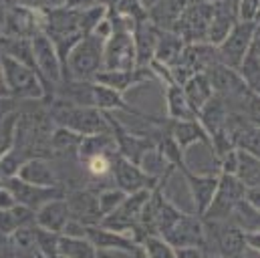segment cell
<instances>
[{
    "label": "cell",
    "mask_w": 260,
    "mask_h": 258,
    "mask_svg": "<svg viewBox=\"0 0 260 258\" xmlns=\"http://www.w3.org/2000/svg\"><path fill=\"white\" fill-rule=\"evenodd\" d=\"M28 6H35L39 10H49V8H59L65 4V0H22Z\"/></svg>",
    "instance_id": "cell-43"
},
{
    "label": "cell",
    "mask_w": 260,
    "mask_h": 258,
    "mask_svg": "<svg viewBox=\"0 0 260 258\" xmlns=\"http://www.w3.org/2000/svg\"><path fill=\"white\" fill-rule=\"evenodd\" d=\"M97 258H113L111 252H97Z\"/></svg>",
    "instance_id": "cell-52"
},
{
    "label": "cell",
    "mask_w": 260,
    "mask_h": 258,
    "mask_svg": "<svg viewBox=\"0 0 260 258\" xmlns=\"http://www.w3.org/2000/svg\"><path fill=\"white\" fill-rule=\"evenodd\" d=\"M101 153H117V147H115L111 131L109 133L85 135L81 139V143H79V149H77V162L83 164L89 157H95V155H101Z\"/></svg>",
    "instance_id": "cell-29"
},
{
    "label": "cell",
    "mask_w": 260,
    "mask_h": 258,
    "mask_svg": "<svg viewBox=\"0 0 260 258\" xmlns=\"http://www.w3.org/2000/svg\"><path fill=\"white\" fill-rule=\"evenodd\" d=\"M182 89H184L186 99H188V103H190V107H192V111H194L196 115H198L200 109L214 97V89H212V85H210L206 73H198L194 77H190V79L182 85Z\"/></svg>",
    "instance_id": "cell-30"
},
{
    "label": "cell",
    "mask_w": 260,
    "mask_h": 258,
    "mask_svg": "<svg viewBox=\"0 0 260 258\" xmlns=\"http://www.w3.org/2000/svg\"><path fill=\"white\" fill-rule=\"evenodd\" d=\"M184 47H186V43L176 33H172V30H159L153 61L166 64V67H172V64L178 63Z\"/></svg>",
    "instance_id": "cell-31"
},
{
    "label": "cell",
    "mask_w": 260,
    "mask_h": 258,
    "mask_svg": "<svg viewBox=\"0 0 260 258\" xmlns=\"http://www.w3.org/2000/svg\"><path fill=\"white\" fill-rule=\"evenodd\" d=\"M149 81H155V75L149 67H135L129 71H101L97 77H95V83L103 85V87H109L117 93H125L133 87L141 85V83H149Z\"/></svg>",
    "instance_id": "cell-20"
},
{
    "label": "cell",
    "mask_w": 260,
    "mask_h": 258,
    "mask_svg": "<svg viewBox=\"0 0 260 258\" xmlns=\"http://www.w3.org/2000/svg\"><path fill=\"white\" fill-rule=\"evenodd\" d=\"M244 200H246L256 212H260V188H250V190H246Z\"/></svg>",
    "instance_id": "cell-48"
},
{
    "label": "cell",
    "mask_w": 260,
    "mask_h": 258,
    "mask_svg": "<svg viewBox=\"0 0 260 258\" xmlns=\"http://www.w3.org/2000/svg\"><path fill=\"white\" fill-rule=\"evenodd\" d=\"M242 81L246 83V87L260 95V57L254 53V49H250V53L244 57V61L238 69Z\"/></svg>",
    "instance_id": "cell-36"
},
{
    "label": "cell",
    "mask_w": 260,
    "mask_h": 258,
    "mask_svg": "<svg viewBox=\"0 0 260 258\" xmlns=\"http://www.w3.org/2000/svg\"><path fill=\"white\" fill-rule=\"evenodd\" d=\"M49 117L55 127H65L75 131L77 135H95V133H109V119L107 113L95 109V107H83L69 103L65 99L51 97L45 99Z\"/></svg>",
    "instance_id": "cell-1"
},
{
    "label": "cell",
    "mask_w": 260,
    "mask_h": 258,
    "mask_svg": "<svg viewBox=\"0 0 260 258\" xmlns=\"http://www.w3.org/2000/svg\"><path fill=\"white\" fill-rule=\"evenodd\" d=\"M109 14V12H107ZM113 30L103 45V69L105 71H129L137 67L133 45V22L117 14H109Z\"/></svg>",
    "instance_id": "cell-3"
},
{
    "label": "cell",
    "mask_w": 260,
    "mask_h": 258,
    "mask_svg": "<svg viewBox=\"0 0 260 258\" xmlns=\"http://www.w3.org/2000/svg\"><path fill=\"white\" fill-rule=\"evenodd\" d=\"M71 220V212L67 206L65 196L63 198H55L47 204H43L37 212H35V222L39 228H45L49 232L61 234L63 228L67 226V222Z\"/></svg>",
    "instance_id": "cell-25"
},
{
    "label": "cell",
    "mask_w": 260,
    "mask_h": 258,
    "mask_svg": "<svg viewBox=\"0 0 260 258\" xmlns=\"http://www.w3.org/2000/svg\"><path fill=\"white\" fill-rule=\"evenodd\" d=\"M87 240L97 248V252H125L135 254L139 252V244L131 238L129 234L115 232L109 228L99 226H87Z\"/></svg>",
    "instance_id": "cell-17"
},
{
    "label": "cell",
    "mask_w": 260,
    "mask_h": 258,
    "mask_svg": "<svg viewBox=\"0 0 260 258\" xmlns=\"http://www.w3.org/2000/svg\"><path fill=\"white\" fill-rule=\"evenodd\" d=\"M161 127L166 129L174 141L180 145V149L186 153V149H190L196 143H208L210 145V137L206 133V129L200 125L198 119H188V121H172V119H161Z\"/></svg>",
    "instance_id": "cell-22"
},
{
    "label": "cell",
    "mask_w": 260,
    "mask_h": 258,
    "mask_svg": "<svg viewBox=\"0 0 260 258\" xmlns=\"http://www.w3.org/2000/svg\"><path fill=\"white\" fill-rule=\"evenodd\" d=\"M218 0H190V4H214Z\"/></svg>",
    "instance_id": "cell-51"
},
{
    "label": "cell",
    "mask_w": 260,
    "mask_h": 258,
    "mask_svg": "<svg viewBox=\"0 0 260 258\" xmlns=\"http://www.w3.org/2000/svg\"><path fill=\"white\" fill-rule=\"evenodd\" d=\"M16 178L26 182V184L39 186V188H63L59 172L55 170L53 162L47 159V157H30V159H26L20 166Z\"/></svg>",
    "instance_id": "cell-19"
},
{
    "label": "cell",
    "mask_w": 260,
    "mask_h": 258,
    "mask_svg": "<svg viewBox=\"0 0 260 258\" xmlns=\"http://www.w3.org/2000/svg\"><path fill=\"white\" fill-rule=\"evenodd\" d=\"M81 135H77L75 131H69L65 127H55L49 139V147H51V159L55 157H75L77 159V149L81 143Z\"/></svg>",
    "instance_id": "cell-32"
},
{
    "label": "cell",
    "mask_w": 260,
    "mask_h": 258,
    "mask_svg": "<svg viewBox=\"0 0 260 258\" xmlns=\"http://www.w3.org/2000/svg\"><path fill=\"white\" fill-rule=\"evenodd\" d=\"M230 2H232V4H234V8H236V4H238V0H230Z\"/></svg>",
    "instance_id": "cell-54"
},
{
    "label": "cell",
    "mask_w": 260,
    "mask_h": 258,
    "mask_svg": "<svg viewBox=\"0 0 260 258\" xmlns=\"http://www.w3.org/2000/svg\"><path fill=\"white\" fill-rule=\"evenodd\" d=\"M0 30L2 37L32 39L43 33V10L24 2H6L0 8Z\"/></svg>",
    "instance_id": "cell-6"
},
{
    "label": "cell",
    "mask_w": 260,
    "mask_h": 258,
    "mask_svg": "<svg viewBox=\"0 0 260 258\" xmlns=\"http://www.w3.org/2000/svg\"><path fill=\"white\" fill-rule=\"evenodd\" d=\"M57 254L59 258H97V248L87 238H71L61 234Z\"/></svg>",
    "instance_id": "cell-34"
},
{
    "label": "cell",
    "mask_w": 260,
    "mask_h": 258,
    "mask_svg": "<svg viewBox=\"0 0 260 258\" xmlns=\"http://www.w3.org/2000/svg\"><path fill=\"white\" fill-rule=\"evenodd\" d=\"M16 109H18V103L14 99H0V121H4Z\"/></svg>",
    "instance_id": "cell-45"
},
{
    "label": "cell",
    "mask_w": 260,
    "mask_h": 258,
    "mask_svg": "<svg viewBox=\"0 0 260 258\" xmlns=\"http://www.w3.org/2000/svg\"><path fill=\"white\" fill-rule=\"evenodd\" d=\"M0 37H2V30H0Z\"/></svg>",
    "instance_id": "cell-55"
},
{
    "label": "cell",
    "mask_w": 260,
    "mask_h": 258,
    "mask_svg": "<svg viewBox=\"0 0 260 258\" xmlns=\"http://www.w3.org/2000/svg\"><path fill=\"white\" fill-rule=\"evenodd\" d=\"M168 244L174 248H184V246H198L204 248L206 244V234H204V220L196 214H182V218L168 230L166 236H161Z\"/></svg>",
    "instance_id": "cell-15"
},
{
    "label": "cell",
    "mask_w": 260,
    "mask_h": 258,
    "mask_svg": "<svg viewBox=\"0 0 260 258\" xmlns=\"http://www.w3.org/2000/svg\"><path fill=\"white\" fill-rule=\"evenodd\" d=\"M93 107L99 109V111H103V113L127 111V113L137 115V117H141V119L147 117L145 113L133 109L129 103L123 99L121 93H117V91H113V89H109V87H103V85H99V83H95V81H93Z\"/></svg>",
    "instance_id": "cell-26"
},
{
    "label": "cell",
    "mask_w": 260,
    "mask_h": 258,
    "mask_svg": "<svg viewBox=\"0 0 260 258\" xmlns=\"http://www.w3.org/2000/svg\"><path fill=\"white\" fill-rule=\"evenodd\" d=\"M206 250L198 248V246H184V248H176V258H204Z\"/></svg>",
    "instance_id": "cell-44"
},
{
    "label": "cell",
    "mask_w": 260,
    "mask_h": 258,
    "mask_svg": "<svg viewBox=\"0 0 260 258\" xmlns=\"http://www.w3.org/2000/svg\"><path fill=\"white\" fill-rule=\"evenodd\" d=\"M159 28H155L147 18L133 22V45H135V57L137 67H149L155 55Z\"/></svg>",
    "instance_id": "cell-24"
},
{
    "label": "cell",
    "mask_w": 260,
    "mask_h": 258,
    "mask_svg": "<svg viewBox=\"0 0 260 258\" xmlns=\"http://www.w3.org/2000/svg\"><path fill=\"white\" fill-rule=\"evenodd\" d=\"M117 153H101L95 157H89L87 162H83L81 166L85 168L87 176L93 180H105L111 178V168H113V157Z\"/></svg>",
    "instance_id": "cell-38"
},
{
    "label": "cell",
    "mask_w": 260,
    "mask_h": 258,
    "mask_svg": "<svg viewBox=\"0 0 260 258\" xmlns=\"http://www.w3.org/2000/svg\"><path fill=\"white\" fill-rule=\"evenodd\" d=\"M43 33L55 45L61 61L65 63L71 49L85 37L81 28V12L67 6L43 10Z\"/></svg>",
    "instance_id": "cell-2"
},
{
    "label": "cell",
    "mask_w": 260,
    "mask_h": 258,
    "mask_svg": "<svg viewBox=\"0 0 260 258\" xmlns=\"http://www.w3.org/2000/svg\"><path fill=\"white\" fill-rule=\"evenodd\" d=\"M228 117H230V109L224 103V99L218 97V95H214L198 113V121H200L202 127L206 129L208 137H212L214 133H218V131L226 127Z\"/></svg>",
    "instance_id": "cell-27"
},
{
    "label": "cell",
    "mask_w": 260,
    "mask_h": 258,
    "mask_svg": "<svg viewBox=\"0 0 260 258\" xmlns=\"http://www.w3.org/2000/svg\"><path fill=\"white\" fill-rule=\"evenodd\" d=\"M240 184L250 190V188H260V157L250 153V151H244V149H238V164H236V174H234Z\"/></svg>",
    "instance_id": "cell-33"
},
{
    "label": "cell",
    "mask_w": 260,
    "mask_h": 258,
    "mask_svg": "<svg viewBox=\"0 0 260 258\" xmlns=\"http://www.w3.org/2000/svg\"><path fill=\"white\" fill-rule=\"evenodd\" d=\"M0 67L4 71L10 99H14L16 103H35L47 99L45 83L35 69L4 55H0Z\"/></svg>",
    "instance_id": "cell-5"
},
{
    "label": "cell",
    "mask_w": 260,
    "mask_h": 258,
    "mask_svg": "<svg viewBox=\"0 0 260 258\" xmlns=\"http://www.w3.org/2000/svg\"><path fill=\"white\" fill-rule=\"evenodd\" d=\"M127 198V194L121 192L119 188L111 186V188H101L97 190V200H99V210H101V216L107 218L109 214H113L121 204L123 200Z\"/></svg>",
    "instance_id": "cell-40"
},
{
    "label": "cell",
    "mask_w": 260,
    "mask_h": 258,
    "mask_svg": "<svg viewBox=\"0 0 260 258\" xmlns=\"http://www.w3.org/2000/svg\"><path fill=\"white\" fill-rule=\"evenodd\" d=\"M238 22L236 16V8L230 0H218L212 4V18H210V26H208V37L206 43L212 47H218L234 28V24Z\"/></svg>",
    "instance_id": "cell-21"
},
{
    "label": "cell",
    "mask_w": 260,
    "mask_h": 258,
    "mask_svg": "<svg viewBox=\"0 0 260 258\" xmlns=\"http://www.w3.org/2000/svg\"><path fill=\"white\" fill-rule=\"evenodd\" d=\"M4 184L8 186V190L12 192L16 204L20 206H26L30 210H39L43 204L55 200V198H63L65 196V188H39V186H32V184H26L22 180H18L16 176L14 178H8L4 180Z\"/></svg>",
    "instance_id": "cell-18"
},
{
    "label": "cell",
    "mask_w": 260,
    "mask_h": 258,
    "mask_svg": "<svg viewBox=\"0 0 260 258\" xmlns=\"http://www.w3.org/2000/svg\"><path fill=\"white\" fill-rule=\"evenodd\" d=\"M166 107H168V119L172 121H188V119H198L188 99L182 89V85L172 83L166 85Z\"/></svg>",
    "instance_id": "cell-28"
},
{
    "label": "cell",
    "mask_w": 260,
    "mask_h": 258,
    "mask_svg": "<svg viewBox=\"0 0 260 258\" xmlns=\"http://www.w3.org/2000/svg\"><path fill=\"white\" fill-rule=\"evenodd\" d=\"M226 222L234 224L242 232H254V230H260V212H256L246 200H242L232 210V214H230V218Z\"/></svg>",
    "instance_id": "cell-35"
},
{
    "label": "cell",
    "mask_w": 260,
    "mask_h": 258,
    "mask_svg": "<svg viewBox=\"0 0 260 258\" xmlns=\"http://www.w3.org/2000/svg\"><path fill=\"white\" fill-rule=\"evenodd\" d=\"M204 258H222V256H218V254H210V252H206V254H204Z\"/></svg>",
    "instance_id": "cell-53"
},
{
    "label": "cell",
    "mask_w": 260,
    "mask_h": 258,
    "mask_svg": "<svg viewBox=\"0 0 260 258\" xmlns=\"http://www.w3.org/2000/svg\"><path fill=\"white\" fill-rule=\"evenodd\" d=\"M258 26H260V20H258Z\"/></svg>",
    "instance_id": "cell-56"
},
{
    "label": "cell",
    "mask_w": 260,
    "mask_h": 258,
    "mask_svg": "<svg viewBox=\"0 0 260 258\" xmlns=\"http://www.w3.org/2000/svg\"><path fill=\"white\" fill-rule=\"evenodd\" d=\"M107 119H109V131L113 135V141H115V147H117V153L125 159H129L133 164L141 166L143 159L155 151V133L153 135H145V133H135L127 129L113 113H107ZM157 129V127H155Z\"/></svg>",
    "instance_id": "cell-9"
},
{
    "label": "cell",
    "mask_w": 260,
    "mask_h": 258,
    "mask_svg": "<svg viewBox=\"0 0 260 258\" xmlns=\"http://www.w3.org/2000/svg\"><path fill=\"white\" fill-rule=\"evenodd\" d=\"M188 190L192 196V204H194V214L204 218L206 210L210 208L214 196H216V188H218V178L220 174H196L190 168L182 170Z\"/></svg>",
    "instance_id": "cell-16"
},
{
    "label": "cell",
    "mask_w": 260,
    "mask_h": 258,
    "mask_svg": "<svg viewBox=\"0 0 260 258\" xmlns=\"http://www.w3.org/2000/svg\"><path fill=\"white\" fill-rule=\"evenodd\" d=\"M0 99H10V93H8V85H6V79H4L2 67H0Z\"/></svg>",
    "instance_id": "cell-49"
},
{
    "label": "cell",
    "mask_w": 260,
    "mask_h": 258,
    "mask_svg": "<svg viewBox=\"0 0 260 258\" xmlns=\"http://www.w3.org/2000/svg\"><path fill=\"white\" fill-rule=\"evenodd\" d=\"M236 16L240 22H256L260 20V0H238Z\"/></svg>",
    "instance_id": "cell-42"
},
{
    "label": "cell",
    "mask_w": 260,
    "mask_h": 258,
    "mask_svg": "<svg viewBox=\"0 0 260 258\" xmlns=\"http://www.w3.org/2000/svg\"><path fill=\"white\" fill-rule=\"evenodd\" d=\"M190 0H155L147 6V20L159 30H174Z\"/></svg>",
    "instance_id": "cell-23"
},
{
    "label": "cell",
    "mask_w": 260,
    "mask_h": 258,
    "mask_svg": "<svg viewBox=\"0 0 260 258\" xmlns=\"http://www.w3.org/2000/svg\"><path fill=\"white\" fill-rule=\"evenodd\" d=\"M240 258H260V252H254V250H248V248H246L244 254Z\"/></svg>",
    "instance_id": "cell-50"
},
{
    "label": "cell",
    "mask_w": 260,
    "mask_h": 258,
    "mask_svg": "<svg viewBox=\"0 0 260 258\" xmlns=\"http://www.w3.org/2000/svg\"><path fill=\"white\" fill-rule=\"evenodd\" d=\"M59 236L61 234H55V232L35 226V254L39 258H59L57 254Z\"/></svg>",
    "instance_id": "cell-37"
},
{
    "label": "cell",
    "mask_w": 260,
    "mask_h": 258,
    "mask_svg": "<svg viewBox=\"0 0 260 258\" xmlns=\"http://www.w3.org/2000/svg\"><path fill=\"white\" fill-rule=\"evenodd\" d=\"M30 47H32V57H35V67L39 77L45 83L47 89V99H51L55 95V89L63 83L65 79V71H63V61L55 49V45L49 41V37L45 33H39L30 39Z\"/></svg>",
    "instance_id": "cell-7"
},
{
    "label": "cell",
    "mask_w": 260,
    "mask_h": 258,
    "mask_svg": "<svg viewBox=\"0 0 260 258\" xmlns=\"http://www.w3.org/2000/svg\"><path fill=\"white\" fill-rule=\"evenodd\" d=\"M244 242H246V248H248V250L260 252V230L244 232Z\"/></svg>",
    "instance_id": "cell-46"
},
{
    "label": "cell",
    "mask_w": 260,
    "mask_h": 258,
    "mask_svg": "<svg viewBox=\"0 0 260 258\" xmlns=\"http://www.w3.org/2000/svg\"><path fill=\"white\" fill-rule=\"evenodd\" d=\"M210 18L212 4H188L172 33H176L186 45H202L208 37Z\"/></svg>",
    "instance_id": "cell-13"
},
{
    "label": "cell",
    "mask_w": 260,
    "mask_h": 258,
    "mask_svg": "<svg viewBox=\"0 0 260 258\" xmlns=\"http://www.w3.org/2000/svg\"><path fill=\"white\" fill-rule=\"evenodd\" d=\"M143 254L147 258H176V248L168 244L161 236H145L139 244Z\"/></svg>",
    "instance_id": "cell-39"
},
{
    "label": "cell",
    "mask_w": 260,
    "mask_h": 258,
    "mask_svg": "<svg viewBox=\"0 0 260 258\" xmlns=\"http://www.w3.org/2000/svg\"><path fill=\"white\" fill-rule=\"evenodd\" d=\"M256 37V22H236L230 35L216 47L218 61L234 71L240 69L244 57L250 53Z\"/></svg>",
    "instance_id": "cell-10"
},
{
    "label": "cell",
    "mask_w": 260,
    "mask_h": 258,
    "mask_svg": "<svg viewBox=\"0 0 260 258\" xmlns=\"http://www.w3.org/2000/svg\"><path fill=\"white\" fill-rule=\"evenodd\" d=\"M206 244L204 250L222 258H240L246 250L244 232L230 222L204 220Z\"/></svg>",
    "instance_id": "cell-8"
},
{
    "label": "cell",
    "mask_w": 260,
    "mask_h": 258,
    "mask_svg": "<svg viewBox=\"0 0 260 258\" xmlns=\"http://www.w3.org/2000/svg\"><path fill=\"white\" fill-rule=\"evenodd\" d=\"M111 178H113V186L119 188L125 194H135L141 190H153L161 176H151L147 174L141 166L133 164L129 159L121 157L119 153L113 157V168H111Z\"/></svg>",
    "instance_id": "cell-12"
},
{
    "label": "cell",
    "mask_w": 260,
    "mask_h": 258,
    "mask_svg": "<svg viewBox=\"0 0 260 258\" xmlns=\"http://www.w3.org/2000/svg\"><path fill=\"white\" fill-rule=\"evenodd\" d=\"M246 188L240 184V180L236 176H228V174H220L218 178V188L216 196L210 204V208L206 210L202 220H214V222H226L232 214V210L244 200Z\"/></svg>",
    "instance_id": "cell-11"
},
{
    "label": "cell",
    "mask_w": 260,
    "mask_h": 258,
    "mask_svg": "<svg viewBox=\"0 0 260 258\" xmlns=\"http://www.w3.org/2000/svg\"><path fill=\"white\" fill-rule=\"evenodd\" d=\"M67 206L71 212V220L83 224V226H99L103 216L99 210L97 190L93 188H77L65 192Z\"/></svg>",
    "instance_id": "cell-14"
},
{
    "label": "cell",
    "mask_w": 260,
    "mask_h": 258,
    "mask_svg": "<svg viewBox=\"0 0 260 258\" xmlns=\"http://www.w3.org/2000/svg\"><path fill=\"white\" fill-rule=\"evenodd\" d=\"M95 4H99V0H65L63 6L73 8V10H85V8H91Z\"/></svg>",
    "instance_id": "cell-47"
},
{
    "label": "cell",
    "mask_w": 260,
    "mask_h": 258,
    "mask_svg": "<svg viewBox=\"0 0 260 258\" xmlns=\"http://www.w3.org/2000/svg\"><path fill=\"white\" fill-rule=\"evenodd\" d=\"M103 41L95 35H85L67 55L63 71L65 79L73 81H95L103 71Z\"/></svg>",
    "instance_id": "cell-4"
},
{
    "label": "cell",
    "mask_w": 260,
    "mask_h": 258,
    "mask_svg": "<svg viewBox=\"0 0 260 258\" xmlns=\"http://www.w3.org/2000/svg\"><path fill=\"white\" fill-rule=\"evenodd\" d=\"M16 117H18V109H16L14 113H10L4 121H0V157L12 147L14 127H16Z\"/></svg>",
    "instance_id": "cell-41"
}]
</instances>
